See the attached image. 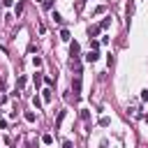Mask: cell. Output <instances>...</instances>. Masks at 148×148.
<instances>
[{"mask_svg":"<svg viewBox=\"0 0 148 148\" xmlns=\"http://www.w3.org/2000/svg\"><path fill=\"white\" fill-rule=\"evenodd\" d=\"M97 58H99V53H97V51H92V49H90V53L86 56V60H88V62H97Z\"/></svg>","mask_w":148,"mask_h":148,"instance_id":"obj_1","label":"cell"},{"mask_svg":"<svg viewBox=\"0 0 148 148\" xmlns=\"http://www.w3.org/2000/svg\"><path fill=\"white\" fill-rule=\"evenodd\" d=\"M69 53H72V58H76V56H79V44H76V42H72V44H69Z\"/></svg>","mask_w":148,"mask_h":148,"instance_id":"obj_2","label":"cell"},{"mask_svg":"<svg viewBox=\"0 0 148 148\" xmlns=\"http://www.w3.org/2000/svg\"><path fill=\"white\" fill-rule=\"evenodd\" d=\"M42 97H44V102H51V97H53V92L46 88V90H42Z\"/></svg>","mask_w":148,"mask_h":148,"instance_id":"obj_3","label":"cell"},{"mask_svg":"<svg viewBox=\"0 0 148 148\" xmlns=\"http://www.w3.org/2000/svg\"><path fill=\"white\" fill-rule=\"evenodd\" d=\"M99 125H102V127H109V125H111V118H109V116H102V118H99Z\"/></svg>","mask_w":148,"mask_h":148,"instance_id":"obj_4","label":"cell"},{"mask_svg":"<svg viewBox=\"0 0 148 148\" xmlns=\"http://www.w3.org/2000/svg\"><path fill=\"white\" fill-rule=\"evenodd\" d=\"M99 30H102V28H99V25H92V28H90V30H88V35H90V39H92V37H95V35H97V32H99Z\"/></svg>","mask_w":148,"mask_h":148,"instance_id":"obj_5","label":"cell"},{"mask_svg":"<svg viewBox=\"0 0 148 148\" xmlns=\"http://www.w3.org/2000/svg\"><path fill=\"white\" fill-rule=\"evenodd\" d=\"M60 39L62 42H69V30H60Z\"/></svg>","mask_w":148,"mask_h":148,"instance_id":"obj_6","label":"cell"},{"mask_svg":"<svg viewBox=\"0 0 148 148\" xmlns=\"http://www.w3.org/2000/svg\"><path fill=\"white\" fill-rule=\"evenodd\" d=\"M25 120H28V123H35V120H37V116H35L32 111H28V113H25Z\"/></svg>","mask_w":148,"mask_h":148,"instance_id":"obj_7","label":"cell"},{"mask_svg":"<svg viewBox=\"0 0 148 148\" xmlns=\"http://www.w3.org/2000/svg\"><path fill=\"white\" fill-rule=\"evenodd\" d=\"M109 25H111V18H104V21H102V23H99V28H102V30H106V28H109Z\"/></svg>","mask_w":148,"mask_h":148,"instance_id":"obj_8","label":"cell"},{"mask_svg":"<svg viewBox=\"0 0 148 148\" xmlns=\"http://www.w3.org/2000/svg\"><path fill=\"white\" fill-rule=\"evenodd\" d=\"M14 12H16V16H21V12H23V2H18V5L14 7Z\"/></svg>","mask_w":148,"mask_h":148,"instance_id":"obj_9","label":"cell"},{"mask_svg":"<svg viewBox=\"0 0 148 148\" xmlns=\"http://www.w3.org/2000/svg\"><path fill=\"white\" fill-rule=\"evenodd\" d=\"M90 49L97 51V49H99V42H97V39H90Z\"/></svg>","mask_w":148,"mask_h":148,"instance_id":"obj_10","label":"cell"},{"mask_svg":"<svg viewBox=\"0 0 148 148\" xmlns=\"http://www.w3.org/2000/svg\"><path fill=\"white\" fill-rule=\"evenodd\" d=\"M25 86V76H18V81H16V88H23Z\"/></svg>","mask_w":148,"mask_h":148,"instance_id":"obj_11","label":"cell"},{"mask_svg":"<svg viewBox=\"0 0 148 148\" xmlns=\"http://www.w3.org/2000/svg\"><path fill=\"white\" fill-rule=\"evenodd\" d=\"M62 118H65V111H60V113H58V118H56V127L62 123Z\"/></svg>","mask_w":148,"mask_h":148,"instance_id":"obj_12","label":"cell"},{"mask_svg":"<svg viewBox=\"0 0 148 148\" xmlns=\"http://www.w3.org/2000/svg\"><path fill=\"white\" fill-rule=\"evenodd\" d=\"M42 141H44V143H53V136H51V134H44Z\"/></svg>","mask_w":148,"mask_h":148,"instance_id":"obj_13","label":"cell"},{"mask_svg":"<svg viewBox=\"0 0 148 148\" xmlns=\"http://www.w3.org/2000/svg\"><path fill=\"white\" fill-rule=\"evenodd\" d=\"M53 21H56V23H62V16H60L58 12H53Z\"/></svg>","mask_w":148,"mask_h":148,"instance_id":"obj_14","label":"cell"},{"mask_svg":"<svg viewBox=\"0 0 148 148\" xmlns=\"http://www.w3.org/2000/svg\"><path fill=\"white\" fill-rule=\"evenodd\" d=\"M32 81H35V86H39V83H42V74H35V76H32Z\"/></svg>","mask_w":148,"mask_h":148,"instance_id":"obj_15","label":"cell"},{"mask_svg":"<svg viewBox=\"0 0 148 148\" xmlns=\"http://www.w3.org/2000/svg\"><path fill=\"white\" fill-rule=\"evenodd\" d=\"M32 104H35V106H37V109H39V106H42V99H39V97H37V95H35V97H32Z\"/></svg>","mask_w":148,"mask_h":148,"instance_id":"obj_16","label":"cell"},{"mask_svg":"<svg viewBox=\"0 0 148 148\" xmlns=\"http://www.w3.org/2000/svg\"><path fill=\"white\" fill-rule=\"evenodd\" d=\"M32 62H35V67H39V65H42V58H39V56H35V58H32Z\"/></svg>","mask_w":148,"mask_h":148,"instance_id":"obj_17","label":"cell"},{"mask_svg":"<svg viewBox=\"0 0 148 148\" xmlns=\"http://www.w3.org/2000/svg\"><path fill=\"white\" fill-rule=\"evenodd\" d=\"M53 7V0H44V9H51Z\"/></svg>","mask_w":148,"mask_h":148,"instance_id":"obj_18","label":"cell"},{"mask_svg":"<svg viewBox=\"0 0 148 148\" xmlns=\"http://www.w3.org/2000/svg\"><path fill=\"white\" fill-rule=\"evenodd\" d=\"M62 148H74V146H72V141H62Z\"/></svg>","mask_w":148,"mask_h":148,"instance_id":"obj_19","label":"cell"},{"mask_svg":"<svg viewBox=\"0 0 148 148\" xmlns=\"http://www.w3.org/2000/svg\"><path fill=\"white\" fill-rule=\"evenodd\" d=\"M35 2H44V0H35Z\"/></svg>","mask_w":148,"mask_h":148,"instance_id":"obj_20","label":"cell"}]
</instances>
